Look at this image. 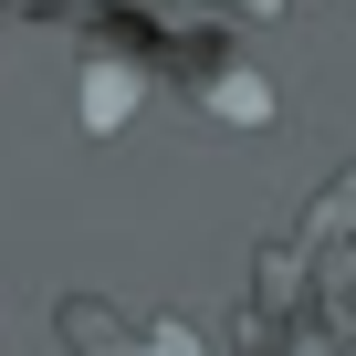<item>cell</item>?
Segmentation results:
<instances>
[]
</instances>
